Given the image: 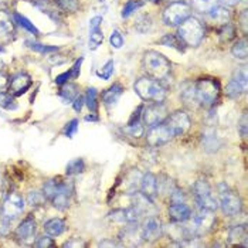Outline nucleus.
Segmentation results:
<instances>
[{"label": "nucleus", "mask_w": 248, "mask_h": 248, "mask_svg": "<svg viewBox=\"0 0 248 248\" xmlns=\"http://www.w3.org/2000/svg\"><path fill=\"white\" fill-rule=\"evenodd\" d=\"M135 93L143 101L149 102H163L166 98V88L160 81L152 77H142L134 84Z\"/></svg>", "instance_id": "obj_1"}, {"label": "nucleus", "mask_w": 248, "mask_h": 248, "mask_svg": "<svg viewBox=\"0 0 248 248\" xmlns=\"http://www.w3.org/2000/svg\"><path fill=\"white\" fill-rule=\"evenodd\" d=\"M143 68L149 74V77H152L157 81H162L170 76L172 65H170V61L163 54L149 50L143 54Z\"/></svg>", "instance_id": "obj_2"}, {"label": "nucleus", "mask_w": 248, "mask_h": 248, "mask_svg": "<svg viewBox=\"0 0 248 248\" xmlns=\"http://www.w3.org/2000/svg\"><path fill=\"white\" fill-rule=\"evenodd\" d=\"M189 221L190 223L185 227L186 237H187V240H194L200 235L207 234L214 227L216 216H214V211L200 209V213L197 216H194L193 218L190 217Z\"/></svg>", "instance_id": "obj_3"}, {"label": "nucleus", "mask_w": 248, "mask_h": 248, "mask_svg": "<svg viewBox=\"0 0 248 248\" xmlns=\"http://www.w3.org/2000/svg\"><path fill=\"white\" fill-rule=\"evenodd\" d=\"M177 37L182 40L185 46L197 47L204 38V27L200 20L196 17H187L183 23L179 24Z\"/></svg>", "instance_id": "obj_4"}, {"label": "nucleus", "mask_w": 248, "mask_h": 248, "mask_svg": "<svg viewBox=\"0 0 248 248\" xmlns=\"http://www.w3.org/2000/svg\"><path fill=\"white\" fill-rule=\"evenodd\" d=\"M196 98L200 107H211L220 94V84L217 79L213 78H202L193 84Z\"/></svg>", "instance_id": "obj_5"}, {"label": "nucleus", "mask_w": 248, "mask_h": 248, "mask_svg": "<svg viewBox=\"0 0 248 248\" xmlns=\"http://www.w3.org/2000/svg\"><path fill=\"white\" fill-rule=\"evenodd\" d=\"M218 206L226 216L234 217L241 211L243 203L235 191H232L229 186L221 183L218 185Z\"/></svg>", "instance_id": "obj_6"}, {"label": "nucleus", "mask_w": 248, "mask_h": 248, "mask_svg": "<svg viewBox=\"0 0 248 248\" xmlns=\"http://www.w3.org/2000/svg\"><path fill=\"white\" fill-rule=\"evenodd\" d=\"M191 7L185 3V1H173L170 3L165 12H163V21L168 26H179L180 23H183L187 17H190Z\"/></svg>", "instance_id": "obj_7"}, {"label": "nucleus", "mask_w": 248, "mask_h": 248, "mask_svg": "<svg viewBox=\"0 0 248 248\" xmlns=\"http://www.w3.org/2000/svg\"><path fill=\"white\" fill-rule=\"evenodd\" d=\"M194 199H196V203L199 204L200 209L203 210H210L216 211L218 207V202L213 197L211 194V189L209 186V183L206 180H197L194 183Z\"/></svg>", "instance_id": "obj_8"}, {"label": "nucleus", "mask_w": 248, "mask_h": 248, "mask_svg": "<svg viewBox=\"0 0 248 248\" xmlns=\"http://www.w3.org/2000/svg\"><path fill=\"white\" fill-rule=\"evenodd\" d=\"M163 122L169 128V131L172 132L173 138L186 134L189 131L191 124L189 115L186 114L185 111H176V112H173Z\"/></svg>", "instance_id": "obj_9"}, {"label": "nucleus", "mask_w": 248, "mask_h": 248, "mask_svg": "<svg viewBox=\"0 0 248 248\" xmlns=\"http://www.w3.org/2000/svg\"><path fill=\"white\" fill-rule=\"evenodd\" d=\"M166 118H168V109L162 102H153L145 109H142V121L145 125H148V128L162 124Z\"/></svg>", "instance_id": "obj_10"}, {"label": "nucleus", "mask_w": 248, "mask_h": 248, "mask_svg": "<svg viewBox=\"0 0 248 248\" xmlns=\"http://www.w3.org/2000/svg\"><path fill=\"white\" fill-rule=\"evenodd\" d=\"M173 138L172 132L169 131V128L165 125V122L152 126L149 129V132L146 135V140H148V145L152 146V148H159V146H163L166 145L168 142H170V139Z\"/></svg>", "instance_id": "obj_11"}, {"label": "nucleus", "mask_w": 248, "mask_h": 248, "mask_svg": "<svg viewBox=\"0 0 248 248\" xmlns=\"http://www.w3.org/2000/svg\"><path fill=\"white\" fill-rule=\"evenodd\" d=\"M71 196H73V185L71 183H67V182H60L57 191L50 199V202L53 203V206L57 210H65L70 206Z\"/></svg>", "instance_id": "obj_12"}, {"label": "nucleus", "mask_w": 248, "mask_h": 248, "mask_svg": "<svg viewBox=\"0 0 248 248\" xmlns=\"http://www.w3.org/2000/svg\"><path fill=\"white\" fill-rule=\"evenodd\" d=\"M140 232H142V241L153 243V241L159 240L163 234V227H162L160 220L155 216H151L145 221V224L140 227Z\"/></svg>", "instance_id": "obj_13"}, {"label": "nucleus", "mask_w": 248, "mask_h": 248, "mask_svg": "<svg viewBox=\"0 0 248 248\" xmlns=\"http://www.w3.org/2000/svg\"><path fill=\"white\" fill-rule=\"evenodd\" d=\"M36 221L33 217H27L26 220H23L20 223V226L16 230V240L19 241L20 244H31L36 235Z\"/></svg>", "instance_id": "obj_14"}, {"label": "nucleus", "mask_w": 248, "mask_h": 248, "mask_svg": "<svg viewBox=\"0 0 248 248\" xmlns=\"http://www.w3.org/2000/svg\"><path fill=\"white\" fill-rule=\"evenodd\" d=\"M23 210H24V202H23V199L20 197L17 193H10L6 197L0 213H3L6 217L15 220Z\"/></svg>", "instance_id": "obj_15"}, {"label": "nucleus", "mask_w": 248, "mask_h": 248, "mask_svg": "<svg viewBox=\"0 0 248 248\" xmlns=\"http://www.w3.org/2000/svg\"><path fill=\"white\" fill-rule=\"evenodd\" d=\"M15 34V20L6 10H0V46L12 41Z\"/></svg>", "instance_id": "obj_16"}, {"label": "nucleus", "mask_w": 248, "mask_h": 248, "mask_svg": "<svg viewBox=\"0 0 248 248\" xmlns=\"http://www.w3.org/2000/svg\"><path fill=\"white\" fill-rule=\"evenodd\" d=\"M31 87V78L27 74L20 73L17 76H15L10 79L9 84V94H12L13 96L23 95L24 93H27V90Z\"/></svg>", "instance_id": "obj_17"}, {"label": "nucleus", "mask_w": 248, "mask_h": 248, "mask_svg": "<svg viewBox=\"0 0 248 248\" xmlns=\"http://www.w3.org/2000/svg\"><path fill=\"white\" fill-rule=\"evenodd\" d=\"M191 217V209L183 202V203H170L169 207V218L173 223H187Z\"/></svg>", "instance_id": "obj_18"}, {"label": "nucleus", "mask_w": 248, "mask_h": 248, "mask_svg": "<svg viewBox=\"0 0 248 248\" xmlns=\"http://www.w3.org/2000/svg\"><path fill=\"white\" fill-rule=\"evenodd\" d=\"M101 24H102V17L101 16H95L90 20V48L91 50H96L102 43H104V34L101 30Z\"/></svg>", "instance_id": "obj_19"}, {"label": "nucleus", "mask_w": 248, "mask_h": 248, "mask_svg": "<svg viewBox=\"0 0 248 248\" xmlns=\"http://www.w3.org/2000/svg\"><path fill=\"white\" fill-rule=\"evenodd\" d=\"M140 194L148 197L149 200H155L157 194V177L153 173H145L140 179Z\"/></svg>", "instance_id": "obj_20"}, {"label": "nucleus", "mask_w": 248, "mask_h": 248, "mask_svg": "<svg viewBox=\"0 0 248 248\" xmlns=\"http://www.w3.org/2000/svg\"><path fill=\"white\" fill-rule=\"evenodd\" d=\"M121 240L124 244L121 246H139L142 241V232L138 223H131L129 227H125V230L121 232Z\"/></svg>", "instance_id": "obj_21"}, {"label": "nucleus", "mask_w": 248, "mask_h": 248, "mask_svg": "<svg viewBox=\"0 0 248 248\" xmlns=\"http://www.w3.org/2000/svg\"><path fill=\"white\" fill-rule=\"evenodd\" d=\"M231 17V13L226 6H214L209 12V19L214 24H227Z\"/></svg>", "instance_id": "obj_22"}, {"label": "nucleus", "mask_w": 248, "mask_h": 248, "mask_svg": "<svg viewBox=\"0 0 248 248\" xmlns=\"http://www.w3.org/2000/svg\"><path fill=\"white\" fill-rule=\"evenodd\" d=\"M122 93H124L122 85L121 84H114L111 88H108L102 94V102L105 104V107L111 108V107H114L115 104L119 101V98L122 96Z\"/></svg>", "instance_id": "obj_23"}, {"label": "nucleus", "mask_w": 248, "mask_h": 248, "mask_svg": "<svg viewBox=\"0 0 248 248\" xmlns=\"http://www.w3.org/2000/svg\"><path fill=\"white\" fill-rule=\"evenodd\" d=\"M82 61H84V58H78L76 62H74V65L68 71H65V73H62V74L56 77V84L62 85V84L68 82L70 79H76L77 77L79 76V73H81V64H82Z\"/></svg>", "instance_id": "obj_24"}, {"label": "nucleus", "mask_w": 248, "mask_h": 248, "mask_svg": "<svg viewBox=\"0 0 248 248\" xmlns=\"http://www.w3.org/2000/svg\"><path fill=\"white\" fill-rule=\"evenodd\" d=\"M202 145L206 152H216L221 146V142L214 131H206L202 138Z\"/></svg>", "instance_id": "obj_25"}, {"label": "nucleus", "mask_w": 248, "mask_h": 248, "mask_svg": "<svg viewBox=\"0 0 248 248\" xmlns=\"http://www.w3.org/2000/svg\"><path fill=\"white\" fill-rule=\"evenodd\" d=\"M65 230V221L61 218H50L48 221L44 223V231L50 237H57L61 235Z\"/></svg>", "instance_id": "obj_26"}, {"label": "nucleus", "mask_w": 248, "mask_h": 248, "mask_svg": "<svg viewBox=\"0 0 248 248\" xmlns=\"http://www.w3.org/2000/svg\"><path fill=\"white\" fill-rule=\"evenodd\" d=\"M230 244H241L247 247V227L246 226H235L230 230Z\"/></svg>", "instance_id": "obj_27"}, {"label": "nucleus", "mask_w": 248, "mask_h": 248, "mask_svg": "<svg viewBox=\"0 0 248 248\" xmlns=\"http://www.w3.org/2000/svg\"><path fill=\"white\" fill-rule=\"evenodd\" d=\"M247 91V87H244L240 81H237L235 78H231L230 82L226 87V95L231 99H238Z\"/></svg>", "instance_id": "obj_28"}, {"label": "nucleus", "mask_w": 248, "mask_h": 248, "mask_svg": "<svg viewBox=\"0 0 248 248\" xmlns=\"http://www.w3.org/2000/svg\"><path fill=\"white\" fill-rule=\"evenodd\" d=\"M180 96H182L185 105H187L189 108H197V107H200L199 102H197V98H196V93H194L193 84H186Z\"/></svg>", "instance_id": "obj_29"}, {"label": "nucleus", "mask_w": 248, "mask_h": 248, "mask_svg": "<svg viewBox=\"0 0 248 248\" xmlns=\"http://www.w3.org/2000/svg\"><path fill=\"white\" fill-rule=\"evenodd\" d=\"M78 95H79V94H78V87H77V85L70 84V82L62 84L61 91H60V96H61L65 102H73Z\"/></svg>", "instance_id": "obj_30"}, {"label": "nucleus", "mask_w": 248, "mask_h": 248, "mask_svg": "<svg viewBox=\"0 0 248 248\" xmlns=\"http://www.w3.org/2000/svg\"><path fill=\"white\" fill-rule=\"evenodd\" d=\"M160 44L162 46H166V47H172V48H176L177 51H183L185 50V44L182 43V40L174 36V34H166L163 37L160 38Z\"/></svg>", "instance_id": "obj_31"}, {"label": "nucleus", "mask_w": 248, "mask_h": 248, "mask_svg": "<svg viewBox=\"0 0 248 248\" xmlns=\"http://www.w3.org/2000/svg\"><path fill=\"white\" fill-rule=\"evenodd\" d=\"M218 0H191V7L200 13H209Z\"/></svg>", "instance_id": "obj_32"}, {"label": "nucleus", "mask_w": 248, "mask_h": 248, "mask_svg": "<svg viewBox=\"0 0 248 248\" xmlns=\"http://www.w3.org/2000/svg\"><path fill=\"white\" fill-rule=\"evenodd\" d=\"M231 53H232L234 57L238 58V60H246V58H247V40H246V38L238 40V41L232 46Z\"/></svg>", "instance_id": "obj_33"}, {"label": "nucleus", "mask_w": 248, "mask_h": 248, "mask_svg": "<svg viewBox=\"0 0 248 248\" xmlns=\"http://www.w3.org/2000/svg\"><path fill=\"white\" fill-rule=\"evenodd\" d=\"M13 20H15V23H17V24L21 26L23 29H26L27 31L34 33V34H38V30H37V27L34 26V23H31V21L27 19V17L21 16L20 13H13Z\"/></svg>", "instance_id": "obj_34"}, {"label": "nucleus", "mask_w": 248, "mask_h": 248, "mask_svg": "<svg viewBox=\"0 0 248 248\" xmlns=\"http://www.w3.org/2000/svg\"><path fill=\"white\" fill-rule=\"evenodd\" d=\"M85 104L88 107V109L91 112L95 114L96 109H98V93H96L95 88H88L87 90V94H85Z\"/></svg>", "instance_id": "obj_35"}, {"label": "nucleus", "mask_w": 248, "mask_h": 248, "mask_svg": "<svg viewBox=\"0 0 248 248\" xmlns=\"http://www.w3.org/2000/svg\"><path fill=\"white\" fill-rule=\"evenodd\" d=\"M0 108L7 109V111H13L17 108V102L13 98L12 94L7 93H0Z\"/></svg>", "instance_id": "obj_36"}, {"label": "nucleus", "mask_w": 248, "mask_h": 248, "mask_svg": "<svg viewBox=\"0 0 248 248\" xmlns=\"http://www.w3.org/2000/svg\"><path fill=\"white\" fill-rule=\"evenodd\" d=\"M56 4L67 13H74L79 9V0H54Z\"/></svg>", "instance_id": "obj_37"}, {"label": "nucleus", "mask_w": 248, "mask_h": 248, "mask_svg": "<svg viewBox=\"0 0 248 248\" xmlns=\"http://www.w3.org/2000/svg\"><path fill=\"white\" fill-rule=\"evenodd\" d=\"M85 169V163L82 159H74L71 162H68L67 168H65V172L67 174H78V173H82Z\"/></svg>", "instance_id": "obj_38"}, {"label": "nucleus", "mask_w": 248, "mask_h": 248, "mask_svg": "<svg viewBox=\"0 0 248 248\" xmlns=\"http://www.w3.org/2000/svg\"><path fill=\"white\" fill-rule=\"evenodd\" d=\"M115 71V62L112 60H109L108 62H105L102 67H101V70H98V73H96V76L99 77V78H102V79H109L112 74H114Z\"/></svg>", "instance_id": "obj_39"}, {"label": "nucleus", "mask_w": 248, "mask_h": 248, "mask_svg": "<svg viewBox=\"0 0 248 248\" xmlns=\"http://www.w3.org/2000/svg\"><path fill=\"white\" fill-rule=\"evenodd\" d=\"M27 46L31 50H34L37 53H43V54H46V53H54V51L58 50V47H56V46H44V44H38V43H33V41H27Z\"/></svg>", "instance_id": "obj_40"}, {"label": "nucleus", "mask_w": 248, "mask_h": 248, "mask_svg": "<svg viewBox=\"0 0 248 248\" xmlns=\"http://www.w3.org/2000/svg\"><path fill=\"white\" fill-rule=\"evenodd\" d=\"M142 6V3L140 1H136V0H128L126 1V4L124 6V9H122V17L124 19H126V17H129L132 13H135L139 7Z\"/></svg>", "instance_id": "obj_41"}, {"label": "nucleus", "mask_w": 248, "mask_h": 248, "mask_svg": "<svg viewBox=\"0 0 248 248\" xmlns=\"http://www.w3.org/2000/svg\"><path fill=\"white\" fill-rule=\"evenodd\" d=\"M135 27H136L138 31L146 33V31L151 30V27H152V20H151L149 16H140V17L138 19V23L135 24Z\"/></svg>", "instance_id": "obj_42"}, {"label": "nucleus", "mask_w": 248, "mask_h": 248, "mask_svg": "<svg viewBox=\"0 0 248 248\" xmlns=\"http://www.w3.org/2000/svg\"><path fill=\"white\" fill-rule=\"evenodd\" d=\"M126 132L134 136V138H139L143 135V126L140 124V121H135V122H131L128 124V128H126Z\"/></svg>", "instance_id": "obj_43"}, {"label": "nucleus", "mask_w": 248, "mask_h": 248, "mask_svg": "<svg viewBox=\"0 0 248 248\" xmlns=\"http://www.w3.org/2000/svg\"><path fill=\"white\" fill-rule=\"evenodd\" d=\"M44 200H46L44 194H43V193H38V191H30V193H29V197H27L29 204L33 206V207H34V206H40Z\"/></svg>", "instance_id": "obj_44"}, {"label": "nucleus", "mask_w": 248, "mask_h": 248, "mask_svg": "<svg viewBox=\"0 0 248 248\" xmlns=\"http://www.w3.org/2000/svg\"><path fill=\"white\" fill-rule=\"evenodd\" d=\"M12 218L6 217L3 213H0V235H7L10 232V226H12Z\"/></svg>", "instance_id": "obj_45"}, {"label": "nucleus", "mask_w": 248, "mask_h": 248, "mask_svg": "<svg viewBox=\"0 0 248 248\" xmlns=\"http://www.w3.org/2000/svg\"><path fill=\"white\" fill-rule=\"evenodd\" d=\"M124 36L118 31V30H114L112 33H111V37H109V43H111V46H112V48H121L122 46H124Z\"/></svg>", "instance_id": "obj_46"}, {"label": "nucleus", "mask_w": 248, "mask_h": 248, "mask_svg": "<svg viewBox=\"0 0 248 248\" xmlns=\"http://www.w3.org/2000/svg\"><path fill=\"white\" fill-rule=\"evenodd\" d=\"M77 131H78V121L77 119H73V121H70L65 126H64V135L67 136V138H74V135L77 134Z\"/></svg>", "instance_id": "obj_47"}, {"label": "nucleus", "mask_w": 248, "mask_h": 248, "mask_svg": "<svg viewBox=\"0 0 248 248\" xmlns=\"http://www.w3.org/2000/svg\"><path fill=\"white\" fill-rule=\"evenodd\" d=\"M232 78H235V79L240 81L244 87H247V67L238 68V70L234 73V77H232Z\"/></svg>", "instance_id": "obj_48"}, {"label": "nucleus", "mask_w": 248, "mask_h": 248, "mask_svg": "<svg viewBox=\"0 0 248 248\" xmlns=\"http://www.w3.org/2000/svg\"><path fill=\"white\" fill-rule=\"evenodd\" d=\"M232 37H234V29L230 23H227V24H224V29L221 30V38L224 41H230Z\"/></svg>", "instance_id": "obj_49"}, {"label": "nucleus", "mask_w": 248, "mask_h": 248, "mask_svg": "<svg viewBox=\"0 0 248 248\" xmlns=\"http://www.w3.org/2000/svg\"><path fill=\"white\" fill-rule=\"evenodd\" d=\"M34 246L38 248H47V247H53L54 246V243H53V240L50 238V235L48 237H40L37 241L34 243Z\"/></svg>", "instance_id": "obj_50"}, {"label": "nucleus", "mask_w": 248, "mask_h": 248, "mask_svg": "<svg viewBox=\"0 0 248 248\" xmlns=\"http://www.w3.org/2000/svg\"><path fill=\"white\" fill-rule=\"evenodd\" d=\"M238 129H240V134H241V136L246 139V138H247V114H246V112L243 114L241 119H240V122H238Z\"/></svg>", "instance_id": "obj_51"}, {"label": "nucleus", "mask_w": 248, "mask_h": 248, "mask_svg": "<svg viewBox=\"0 0 248 248\" xmlns=\"http://www.w3.org/2000/svg\"><path fill=\"white\" fill-rule=\"evenodd\" d=\"M62 247L64 248H79V247H85V243H82L79 238H71L70 241H67V243H64L62 244Z\"/></svg>", "instance_id": "obj_52"}, {"label": "nucleus", "mask_w": 248, "mask_h": 248, "mask_svg": "<svg viewBox=\"0 0 248 248\" xmlns=\"http://www.w3.org/2000/svg\"><path fill=\"white\" fill-rule=\"evenodd\" d=\"M84 102H85V98L81 95H78L76 99L73 101V105H74V109H76L77 112H79V111L82 109V107H84Z\"/></svg>", "instance_id": "obj_53"}, {"label": "nucleus", "mask_w": 248, "mask_h": 248, "mask_svg": "<svg viewBox=\"0 0 248 248\" xmlns=\"http://www.w3.org/2000/svg\"><path fill=\"white\" fill-rule=\"evenodd\" d=\"M240 26H241L243 31L247 33V10H243V13L240 16Z\"/></svg>", "instance_id": "obj_54"}, {"label": "nucleus", "mask_w": 248, "mask_h": 248, "mask_svg": "<svg viewBox=\"0 0 248 248\" xmlns=\"http://www.w3.org/2000/svg\"><path fill=\"white\" fill-rule=\"evenodd\" d=\"M121 244H118V243H115L112 240H102L99 244H98V247H119Z\"/></svg>", "instance_id": "obj_55"}, {"label": "nucleus", "mask_w": 248, "mask_h": 248, "mask_svg": "<svg viewBox=\"0 0 248 248\" xmlns=\"http://www.w3.org/2000/svg\"><path fill=\"white\" fill-rule=\"evenodd\" d=\"M7 76L6 74H3V73H0V90L1 88H4L6 85H7Z\"/></svg>", "instance_id": "obj_56"}, {"label": "nucleus", "mask_w": 248, "mask_h": 248, "mask_svg": "<svg viewBox=\"0 0 248 248\" xmlns=\"http://www.w3.org/2000/svg\"><path fill=\"white\" fill-rule=\"evenodd\" d=\"M224 6H235L240 0H220Z\"/></svg>", "instance_id": "obj_57"}, {"label": "nucleus", "mask_w": 248, "mask_h": 248, "mask_svg": "<svg viewBox=\"0 0 248 248\" xmlns=\"http://www.w3.org/2000/svg\"><path fill=\"white\" fill-rule=\"evenodd\" d=\"M85 121H96V116H95V115H91V116H87V118H85Z\"/></svg>", "instance_id": "obj_58"}, {"label": "nucleus", "mask_w": 248, "mask_h": 248, "mask_svg": "<svg viewBox=\"0 0 248 248\" xmlns=\"http://www.w3.org/2000/svg\"><path fill=\"white\" fill-rule=\"evenodd\" d=\"M1 51H3V47H0V53H1Z\"/></svg>", "instance_id": "obj_59"}, {"label": "nucleus", "mask_w": 248, "mask_h": 248, "mask_svg": "<svg viewBox=\"0 0 248 248\" xmlns=\"http://www.w3.org/2000/svg\"><path fill=\"white\" fill-rule=\"evenodd\" d=\"M149 1H157V0H149Z\"/></svg>", "instance_id": "obj_60"}, {"label": "nucleus", "mask_w": 248, "mask_h": 248, "mask_svg": "<svg viewBox=\"0 0 248 248\" xmlns=\"http://www.w3.org/2000/svg\"><path fill=\"white\" fill-rule=\"evenodd\" d=\"M98 1H105V0H98Z\"/></svg>", "instance_id": "obj_61"}, {"label": "nucleus", "mask_w": 248, "mask_h": 248, "mask_svg": "<svg viewBox=\"0 0 248 248\" xmlns=\"http://www.w3.org/2000/svg\"><path fill=\"white\" fill-rule=\"evenodd\" d=\"M0 1H1V0H0Z\"/></svg>", "instance_id": "obj_62"}]
</instances>
